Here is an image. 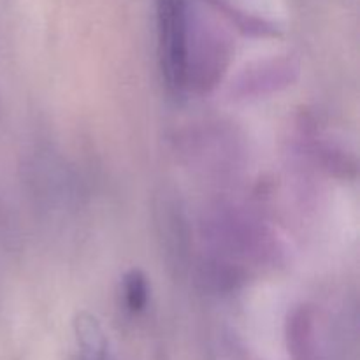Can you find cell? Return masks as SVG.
<instances>
[{"label": "cell", "instance_id": "cell-3", "mask_svg": "<svg viewBox=\"0 0 360 360\" xmlns=\"http://www.w3.org/2000/svg\"><path fill=\"white\" fill-rule=\"evenodd\" d=\"M315 309L301 304L288 313L287 345L292 360H319Z\"/></svg>", "mask_w": 360, "mask_h": 360}, {"label": "cell", "instance_id": "cell-4", "mask_svg": "<svg viewBox=\"0 0 360 360\" xmlns=\"http://www.w3.org/2000/svg\"><path fill=\"white\" fill-rule=\"evenodd\" d=\"M123 295L130 313L144 311L150 299V283L143 271L130 269L123 278Z\"/></svg>", "mask_w": 360, "mask_h": 360}, {"label": "cell", "instance_id": "cell-1", "mask_svg": "<svg viewBox=\"0 0 360 360\" xmlns=\"http://www.w3.org/2000/svg\"><path fill=\"white\" fill-rule=\"evenodd\" d=\"M160 65L165 83L172 91L186 88L190 23L186 0H155Z\"/></svg>", "mask_w": 360, "mask_h": 360}, {"label": "cell", "instance_id": "cell-2", "mask_svg": "<svg viewBox=\"0 0 360 360\" xmlns=\"http://www.w3.org/2000/svg\"><path fill=\"white\" fill-rule=\"evenodd\" d=\"M295 79V67L288 60H278L273 63H262L257 69L246 70L236 83V94L241 97L266 95L292 84Z\"/></svg>", "mask_w": 360, "mask_h": 360}]
</instances>
